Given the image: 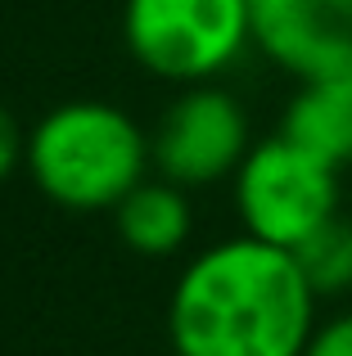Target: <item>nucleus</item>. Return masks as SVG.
I'll use <instances>...</instances> for the list:
<instances>
[{"instance_id":"obj_3","label":"nucleus","mask_w":352,"mask_h":356,"mask_svg":"<svg viewBox=\"0 0 352 356\" xmlns=\"http://www.w3.org/2000/svg\"><path fill=\"white\" fill-rule=\"evenodd\" d=\"M122 41L150 77L203 86L230 72L253 45L248 0H127Z\"/></svg>"},{"instance_id":"obj_7","label":"nucleus","mask_w":352,"mask_h":356,"mask_svg":"<svg viewBox=\"0 0 352 356\" xmlns=\"http://www.w3.org/2000/svg\"><path fill=\"white\" fill-rule=\"evenodd\" d=\"M280 136L344 172L352 163V77L298 81L294 99L285 104Z\"/></svg>"},{"instance_id":"obj_11","label":"nucleus","mask_w":352,"mask_h":356,"mask_svg":"<svg viewBox=\"0 0 352 356\" xmlns=\"http://www.w3.org/2000/svg\"><path fill=\"white\" fill-rule=\"evenodd\" d=\"M23 149H27V131L18 127V118L0 104V185L23 167Z\"/></svg>"},{"instance_id":"obj_1","label":"nucleus","mask_w":352,"mask_h":356,"mask_svg":"<svg viewBox=\"0 0 352 356\" xmlns=\"http://www.w3.org/2000/svg\"><path fill=\"white\" fill-rule=\"evenodd\" d=\"M317 302L289 248L239 230L194 252L176 275L168 343L176 356H303L321 325Z\"/></svg>"},{"instance_id":"obj_9","label":"nucleus","mask_w":352,"mask_h":356,"mask_svg":"<svg viewBox=\"0 0 352 356\" xmlns=\"http://www.w3.org/2000/svg\"><path fill=\"white\" fill-rule=\"evenodd\" d=\"M307 284L317 289V298H339L352 289V217L339 212L335 221L317 230L307 243L294 248Z\"/></svg>"},{"instance_id":"obj_6","label":"nucleus","mask_w":352,"mask_h":356,"mask_svg":"<svg viewBox=\"0 0 352 356\" xmlns=\"http://www.w3.org/2000/svg\"><path fill=\"white\" fill-rule=\"evenodd\" d=\"M253 50L294 81L352 77V0H248Z\"/></svg>"},{"instance_id":"obj_8","label":"nucleus","mask_w":352,"mask_h":356,"mask_svg":"<svg viewBox=\"0 0 352 356\" xmlns=\"http://www.w3.org/2000/svg\"><path fill=\"white\" fill-rule=\"evenodd\" d=\"M113 226H118V239L141 257H172L190 243V230H194L190 190L163 181V176H145L113 208Z\"/></svg>"},{"instance_id":"obj_10","label":"nucleus","mask_w":352,"mask_h":356,"mask_svg":"<svg viewBox=\"0 0 352 356\" xmlns=\"http://www.w3.org/2000/svg\"><path fill=\"white\" fill-rule=\"evenodd\" d=\"M303 356H352V312H339L312 330Z\"/></svg>"},{"instance_id":"obj_2","label":"nucleus","mask_w":352,"mask_h":356,"mask_svg":"<svg viewBox=\"0 0 352 356\" xmlns=\"http://www.w3.org/2000/svg\"><path fill=\"white\" fill-rule=\"evenodd\" d=\"M23 172L68 212H113L154 172V145L127 108L68 99L27 131Z\"/></svg>"},{"instance_id":"obj_4","label":"nucleus","mask_w":352,"mask_h":356,"mask_svg":"<svg viewBox=\"0 0 352 356\" xmlns=\"http://www.w3.org/2000/svg\"><path fill=\"white\" fill-rule=\"evenodd\" d=\"M230 199L244 235L294 252L339 217V167L312 158L275 131L266 140H253L230 181Z\"/></svg>"},{"instance_id":"obj_5","label":"nucleus","mask_w":352,"mask_h":356,"mask_svg":"<svg viewBox=\"0 0 352 356\" xmlns=\"http://www.w3.org/2000/svg\"><path fill=\"white\" fill-rule=\"evenodd\" d=\"M154 176L181 185V190H208V185L235 181L239 163L253 149L248 113L226 86L203 81L181 86L163 108L159 127L150 131Z\"/></svg>"}]
</instances>
